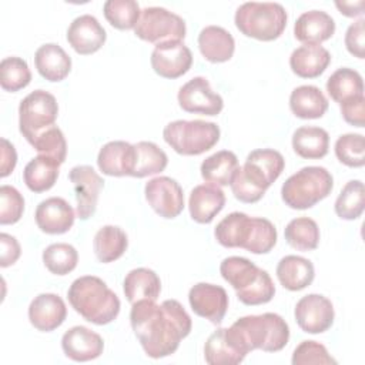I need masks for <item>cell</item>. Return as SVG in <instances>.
<instances>
[{"mask_svg":"<svg viewBox=\"0 0 365 365\" xmlns=\"http://www.w3.org/2000/svg\"><path fill=\"white\" fill-rule=\"evenodd\" d=\"M130 322L145 355L154 359L173 355L192 328L190 315L177 299H165L160 305L151 299L137 301L131 307Z\"/></svg>","mask_w":365,"mask_h":365,"instance_id":"cell-1","label":"cell"},{"mask_svg":"<svg viewBox=\"0 0 365 365\" xmlns=\"http://www.w3.org/2000/svg\"><path fill=\"white\" fill-rule=\"evenodd\" d=\"M215 240L225 248H244L252 254H267L277 244L275 225L262 217H250L234 211L214 230Z\"/></svg>","mask_w":365,"mask_h":365,"instance_id":"cell-2","label":"cell"},{"mask_svg":"<svg viewBox=\"0 0 365 365\" xmlns=\"http://www.w3.org/2000/svg\"><path fill=\"white\" fill-rule=\"evenodd\" d=\"M68 302L77 314L96 325L113 322L121 308V302L107 284L94 275H84L73 281L67 291Z\"/></svg>","mask_w":365,"mask_h":365,"instance_id":"cell-3","label":"cell"},{"mask_svg":"<svg viewBox=\"0 0 365 365\" xmlns=\"http://www.w3.org/2000/svg\"><path fill=\"white\" fill-rule=\"evenodd\" d=\"M228 329L244 354L254 349L278 352L289 341L287 321L274 312L241 317Z\"/></svg>","mask_w":365,"mask_h":365,"instance_id":"cell-4","label":"cell"},{"mask_svg":"<svg viewBox=\"0 0 365 365\" xmlns=\"http://www.w3.org/2000/svg\"><path fill=\"white\" fill-rule=\"evenodd\" d=\"M220 272L245 305L267 304L275 295V285L269 274L248 258L235 255L224 258Z\"/></svg>","mask_w":365,"mask_h":365,"instance_id":"cell-5","label":"cell"},{"mask_svg":"<svg viewBox=\"0 0 365 365\" xmlns=\"http://www.w3.org/2000/svg\"><path fill=\"white\" fill-rule=\"evenodd\" d=\"M287 10L279 3L248 1L235 11V26L247 37L259 41L278 38L287 26Z\"/></svg>","mask_w":365,"mask_h":365,"instance_id":"cell-6","label":"cell"},{"mask_svg":"<svg viewBox=\"0 0 365 365\" xmlns=\"http://www.w3.org/2000/svg\"><path fill=\"white\" fill-rule=\"evenodd\" d=\"M334 187L332 174L318 165L304 167L281 187V198L289 208L307 210L327 198Z\"/></svg>","mask_w":365,"mask_h":365,"instance_id":"cell-7","label":"cell"},{"mask_svg":"<svg viewBox=\"0 0 365 365\" xmlns=\"http://www.w3.org/2000/svg\"><path fill=\"white\" fill-rule=\"evenodd\" d=\"M220 127L204 120H175L163 130L164 141L181 155H200L220 140Z\"/></svg>","mask_w":365,"mask_h":365,"instance_id":"cell-8","label":"cell"},{"mask_svg":"<svg viewBox=\"0 0 365 365\" xmlns=\"http://www.w3.org/2000/svg\"><path fill=\"white\" fill-rule=\"evenodd\" d=\"M58 114L56 97L46 90H34L19 106V128L30 143L37 134L54 125Z\"/></svg>","mask_w":365,"mask_h":365,"instance_id":"cell-9","label":"cell"},{"mask_svg":"<svg viewBox=\"0 0 365 365\" xmlns=\"http://www.w3.org/2000/svg\"><path fill=\"white\" fill-rule=\"evenodd\" d=\"M134 33L144 41L158 44L170 40L181 41L185 37L187 27L178 14L164 7H145L141 10Z\"/></svg>","mask_w":365,"mask_h":365,"instance_id":"cell-10","label":"cell"},{"mask_svg":"<svg viewBox=\"0 0 365 365\" xmlns=\"http://www.w3.org/2000/svg\"><path fill=\"white\" fill-rule=\"evenodd\" d=\"M177 100L184 111L201 115H218L224 107L222 97L212 91L210 81L201 76L182 84L178 90Z\"/></svg>","mask_w":365,"mask_h":365,"instance_id":"cell-11","label":"cell"},{"mask_svg":"<svg viewBox=\"0 0 365 365\" xmlns=\"http://www.w3.org/2000/svg\"><path fill=\"white\" fill-rule=\"evenodd\" d=\"M144 194L150 207L163 218H175L184 210L182 188L171 177L151 178L144 187Z\"/></svg>","mask_w":365,"mask_h":365,"instance_id":"cell-12","label":"cell"},{"mask_svg":"<svg viewBox=\"0 0 365 365\" xmlns=\"http://www.w3.org/2000/svg\"><path fill=\"white\" fill-rule=\"evenodd\" d=\"M295 321L307 334H322L328 331L335 318L332 302L319 294H308L295 305Z\"/></svg>","mask_w":365,"mask_h":365,"instance_id":"cell-13","label":"cell"},{"mask_svg":"<svg viewBox=\"0 0 365 365\" xmlns=\"http://www.w3.org/2000/svg\"><path fill=\"white\" fill-rule=\"evenodd\" d=\"M68 180L74 187L77 217L86 221L96 212L100 191L104 187V180L91 165L73 167L68 173Z\"/></svg>","mask_w":365,"mask_h":365,"instance_id":"cell-14","label":"cell"},{"mask_svg":"<svg viewBox=\"0 0 365 365\" xmlns=\"http://www.w3.org/2000/svg\"><path fill=\"white\" fill-rule=\"evenodd\" d=\"M153 70L164 78H178L192 66L191 50L180 40H170L155 44L151 53Z\"/></svg>","mask_w":365,"mask_h":365,"instance_id":"cell-15","label":"cell"},{"mask_svg":"<svg viewBox=\"0 0 365 365\" xmlns=\"http://www.w3.org/2000/svg\"><path fill=\"white\" fill-rule=\"evenodd\" d=\"M285 167L282 154L272 148H258L251 151L241 168L242 174L258 188L267 191L281 175Z\"/></svg>","mask_w":365,"mask_h":365,"instance_id":"cell-16","label":"cell"},{"mask_svg":"<svg viewBox=\"0 0 365 365\" xmlns=\"http://www.w3.org/2000/svg\"><path fill=\"white\" fill-rule=\"evenodd\" d=\"M188 302L194 314L218 325L228 309V294L220 285L198 282L190 289Z\"/></svg>","mask_w":365,"mask_h":365,"instance_id":"cell-17","label":"cell"},{"mask_svg":"<svg viewBox=\"0 0 365 365\" xmlns=\"http://www.w3.org/2000/svg\"><path fill=\"white\" fill-rule=\"evenodd\" d=\"M107 34L104 27L91 14L76 17L67 29V41L76 53L81 56L98 51L106 43Z\"/></svg>","mask_w":365,"mask_h":365,"instance_id":"cell-18","label":"cell"},{"mask_svg":"<svg viewBox=\"0 0 365 365\" xmlns=\"http://www.w3.org/2000/svg\"><path fill=\"white\" fill-rule=\"evenodd\" d=\"M34 218L43 232L56 235L64 234L73 227L76 212L64 198L50 197L37 205Z\"/></svg>","mask_w":365,"mask_h":365,"instance_id":"cell-19","label":"cell"},{"mask_svg":"<svg viewBox=\"0 0 365 365\" xmlns=\"http://www.w3.org/2000/svg\"><path fill=\"white\" fill-rule=\"evenodd\" d=\"M66 317V304L63 298L57 294H38L29 305L30 324L41 332L54 331L64 322Z\"/></svg>","mask_w":365,"mask_h":365,"instance_id":"cell-20","label":"cell"},{"mask_svg":"<svg viewBox=\"0 0 365 365\" xmlns=\"http://www.w3.org/2000/svg\"><path fill=\"white\" fill-rule=\"evenodd\" d=\"M61 348L67 358L77 362H86L96 359L103 354L104 341L97 332L83 325H77L64 332Z\"/></svg>","mask_w":365,"mask_h":365,"instance_id":"cell-21","label":"cell"},{"mask_svg":"<svg viewBox=\"0 0 365 365\" xmlns=\"http://www.w3.org/2000/svg\"><path fill=\"white\" fill-rule=\"evenodd\" d=\"M225 205L224 191L214 184H200L188 198L191 218L198 224H210Z\"/></svg>","mask_w":365,"mask_h":365,"instance_id":"cell-22","label":"cell"},{"mask_svg":"<svg viewBox=\"0 0 365 365\" xmlns=\"http://www.w3.org/2000/svg\"><path fill=\"white\" fill-rule=\"evenodd\" d=\"M135 150L127 141H110L104 144L97 155V165L100 171L111 177H123L133 174Z\"/></svg>","mask_w":365,"mask_h":365,"instance_id":"cell-23","label":"cell"},{"mask_svg":"<svg viewBox=\"0 0 365 365\" xmlns=\"http://www.w3.org/2000/svg\"><path fill=\"white\" fill-rule=\"evenodd\" d=\"M335 33L334 19L322 10L302 13L294 24V36L304 44H321Z\"/></svg>","mask_w":365,"mask_h":365,"instance_id":"cell-24","label":"cell"},{"mask_svg":"<svg viewBox=\"0 0 365 365\" xmlns=\"http://www.w3.org/2000/svg\"><path fill=\"white\" fill-rule=\"evenodd\" d=\"M329 63L331 54L321 44H302L289 56V67L301 78L319 77Z\"/></svg>","mask_w":365,"mask_h":365,"instance_id":"cell-25","label":"cell"},{"mask_svg":"<svg viewBox=\"0 0 365 365\" xmlns=\"http://www.w3.org/2000/svg\"><path fill=\"white\" fill-rule=\"evenodd\" d=\"M204 356L210 365H235L247 355L240 349L228 328H218L205 341Z\"/></svg>","mask_w":365,"mask_h":365,"instance_id":"cell-26","label":"cell"},{"mask_svg":"<svg viewBox=\"0 0 365 365\" xmlns=\"http://www.w3.org/2000/svg\"><path fill=\"white\" fill-rule=\"evenodd\" d=\"M198 48L205 60L224 63L232 57L235 41L232 34L224 27L207 26L198 34Z\"/></svg>","mask_w":365,"mask_h":365,"instance_id":"cell-27","label":"cell"},{"mask_svg":"<svg viewBox=\"0 0 365 365\" xmlns=\"http://www.w3.org/2000/svg\"><path fill=\"white\" fill-rule=\"evenodd\" d=\"M34 64L43 78L54 83L64 80L71 70L70 56L56 43L40 46L34 54Z\"/></svg>","mask_w":365,"mask_h":365,"instance_id":"cell-28","label":"cell"},{"mask_svg":"<svg viewBox=\"0 0 365 365\" xmlns=\"http://www.w3.org/2000/svg\"><path fill=\"white\" fill-rule=\"evenodd\" d=\"M315 269L309 259L299 255H287L277 265V278L288 291H301L314 281Z\"/></svg>","mask_w":365,"mask_h":365,"instance_id":"cell-29","label":"cell"},{"mask_svg":"<svg viewBox=\"0 0 365 365\" xmlns=\"http://www.w3.org/2000/svg\"><path fill=\"white\" fill-rule=\"evenodd\" d=\"M123 291L131 305L141 299L155 301L161 292V281L160 277L150 268H134L125 275Z\"/></svg>","mask_w":365,"mask_h":365,"instance_id":"cell-30","label":"cell"},{"mask_svg":"<svg viewBox=\"0 0 365 365\" xmlns=\"http://www.w3.org/2000/svg\"><path fill=\"white\" fill-rule=\"evenodd\" d=\"M289 108L298 118H321L328 110V100L317 86L305 84L291 91Z\"/></svg>","mask_w":365,"mask_h":365,"instance_id":"cell-31","label":"cell"},{"mask_svg":"<svg viewBox=\"0 0 365 365\" xmlns=\"http://www.w3.org/2000/svg\"><path fill=\"white\" fill-rule=\"evenodd\" d=\"M60 165L57 160L48 155L38 154L31 158L23 171V180L27 188L33 192H44L50 190L60 174Z\"/></svg>","mask_w":365,"mask_h":365,"instance_id":"cell-32","label":"cell"},{"mask_svg":"<svg viewBox=\"0 0 365 365\" xmlns=\"http://www.w3.org/2000/svg\"><path fill=\"white\" fill-rule=\"evenodd\" d=\"M292 148L301 158L319 160L328 154L329 134L314 125H302L292 134Z\"/></svg>","mask_w":365,"mask_h":365,"instance_id":"cell-33","label":"cell"},{"mask_svg":"<svg viewBox=\"0 0 365 365\" xmlns=\"http://www.w3.org/2000/svg\"><path fill=\"white\" fill-rule=\"evenodd\" d=\"M127 234L117 225H104L94 235V254L103 264L113 262L123 257V254L127 251Z\"/></svg>","mask_w":365,"mask_h":365,"instance_id":"cell-34","label":"cell"},{"mask_svg":"<svg viewBox=\"0 0 365 365\" xmlns=\"http://www.w3.org/2000/svg\"><path fill=\"white\" fill-rule=\"evenodd\" d=\"M238 168V158L232 151L221 150L207 157L200 167L201 177L214 185H228Z\"/></svg>","mask_w":365,"mask_h":365,"instance_id":"cell-35","label":"cell"},{"mask_svg":"<svg viewBox=\"0 0 365 365\" xmlns=\"http://www.w3.org/2000/svg\"><path fill=\"white\" fill-rule=\"evenodd\" d=\"M327 91L334 101L342 104L358 96H364V81L356 70L342 67L328 77Z\"/></svg>","mask_w":365,"mask_h":365,"instance_id":"cell-36","label":"cell"},{"mask_svg":"<svg viewBox=\"0 0 365 365\" xmlns=\"http://www.w3.org/2000/svg\"><path fill=\"white\" fill-rule=\"evenodd\" d=\"M135 157L134 168L131 177L143 178L147 175H154L165 170L168 164V157L163 148L151 141H140L134 144Z\"/></svg>","mask_w":365,"mask_h":365,"instance_id":"cell-37","label":"cell"},{"mask_svg":"<svg viewBox=\"0 0 365 365\" xmlns=\"http://www.w3.org/2000/svg\"><path fill=\"white\" fill-rule=\"evenodd\" d=\"M287 242L298 251H312L319 244L318 224L309 217L291 220L284 231Z\"/></svg>","mask_w":365,"mask_h":365,"instance_id":"cell-38","label":"cell"},{"mask_svg":"<svg viewBox=\"0 0 365 365\" xmlns=\"http://www.w3.org/2000/svg\"><path fill=\"white\" fill-rule=\"evenodd\" d=\"M365 207V190L361 180L348 181L335 201V212L339 218L352 221L361 217Z\"/></svg>","mask_w":365,"mask_h":365,"instance_id":"cell-39","label":"cell"},{"mask_svg":"<svg viewBox=\"0 0 365 365\" xmlns=\"http://www.w3.org/2000/svg\"><path fill=\"white\" fill-rule=\"evenodd\" d=\"M43 262L51 274L67 275L77 267L78 252L67 242L51 244L43 251Z\"/></svg>","mask_w":365,"mask_h":365,"instance_id":"cell-40","label":"cell"},{"mask_svg":"<svg viewBox=\"0 0 365 365\" xmlns=\"http://www.w3.org/2000/svg\"><path fill=\"white\" fill-rule=\"evenodd\" d=\"M103 10L107 21L118 30L134 29L141 16L140 6L134 0H108Z\"/></svg>","mask_w":365,"mask_h":365,"instance_id":"cell-41","label":"cell"},{"mask_svg":"<svg viewBox=\"0 0 365 365\" xmlns=\"http://www.w3.org/2000/svg\"><path fill=\"white\" fill-rule=\"evenodd\" d=\"M31 81V71L26 60L20 57H6L0 63V86L6 91L16 93L27 87Z\"/></svg>","mask_w":365,"mask_h":365,"instance_id":"cell-42","label":"cell"},{"mask_svg":"<svg viewBox=\"0 0 365 365\" xmlns=\"http://www.w3.org/2000/svg\"><path fill=\"white\" fill-rule=\"evenodd\" d=\"M335 155L346 167L358 168L365 164V140L362 134L348 133L335 141Z\"/></svg>","mask_w":365,"mask_h":365,"instance_id":"cell-43","label":"cell"},{"mask_svg":"<svg viewBox=\"0 0 365 365\" xmlns=\"http://www.w3.org/2000/svg\"><path fill=\"white\" fill-rule=\"evenodd\" d=\"M30 144L38 154L53 157L61 164L66 161L67 143L63 131L57 125H51L44 131H41L40 134H37L30 141Z\"/></svg>","mask_w":365,"mask_h":365,"instance_id":"cell-44","label":"cell"},{"mask_svg":"<svg viewBox=\"0 0 365 365\" xmlns=\"http://www.w3.org/2000/svg\"><path fill=\"white\" fill-rule=\"evenodd\" d=\"M24 211V198L11 185L0 187V224H16Z\"/></svg>","mask_w":365,"mask_h":365,"instance_id":"cell-45","label":"cell"},{"mask_svg":"<svg viewBox=\"0 0 365 365\" xmlns=\"http://www.w3.org/2000/svg\"><path fill=\"white\" fill-rule=\"evenodd\" d=\"M292 365H308L319 364L329 365L336 364V361L329 355L327 348L317 341H302L292 352Z\"/></svg>","mask_w":365,"mask_h":365,"instance_id":"cell-46","label":"cell"},{"mask_svg":"<svg viewBox=\"0 0 365 365\" xmlns=\"http://www.w3.org/2000/svg\"><path fill=\"white\" fill-rule=\"evenodd\" d=\"M231 190H232V194L237 200H240L241 202H247V204H252V202H257L259 201L265 191L258 188L255 184H252L241 171V168L238 167L232 180H231Z\"/></svg>","mask_w":365,"mask_h":365,"instance_id":"cell-47","label":"cell"},{"mask_svg":"<svg viewBox=\"0 0 365 365\" xmlns=\"http://www.w3.org/2000/svg\"><path fill=\"white\" fill-rule=\"evenodd\" d=\"M365 20L359 19L355 23H352L346 33H345V47L346 50L358 57V58H364L365 57Z\"/></svg>","mask_w":365,"mask_h":365,"instance_id":"cell-48","label":"cell"},{"mask_svg":"<svg viewBox=\"0 0 365 365\" xmlns=\"http://www.w3.org/2000/svg\"><path fill=\"white\" fill-rule=\"evenodd\" d=\"M339 107H341L342 118L348 124L359 128L365 125V97L364 96H358L352 100H348L339 104Z\"/></svg>","mask_w":365,"mask_h":365,"instance_id":"cell-49","label":"cell"},{"mask_svg":"<svg viewBox=\"0 0 365 365\" xmlns=\"http://www.w3.org/2000/svg\"><path fill=\"white\" fill-rule=\"evenodd\" d=\"M0 244H1V257H0V265L3 268L13 265L21 254V248L19 241L6 232L0 234Z\"/></svg>","mask_w":365,"mask_h":365,"instance_id":"cell-50","label":"cell"},{"mask_svg":"<svg viewBox=\"0 0 365 365\" xmlns=\"http://www.w3.org/2000/svg\"><path fill=\"white\" fill-rule=\"evenodd\" d=\"M17 163V153L14 145L6 140L1 138V168H0V177L4 178L7 177L10 173H13L14 167Z\"/></svg>","mask_w":365,"mask_h":365,"instance_id":"cell-51","label":"cell"},{"mask_svg":"<svg viewBox=\"0 0 365 365\" xmlns=\"http://www.w3.org/2000/svg\"><path fill=\"white\" fill-rule=\"evenodd\" d=\"M335 6L341 14H344L346 17H356L364 13L365 1L364 0H359L355 3L354 1H335Z\"/></svg>","mask_w":365,"mask_h":365,"instance_id":"cell-52","label":"cell"}]
</instances>
